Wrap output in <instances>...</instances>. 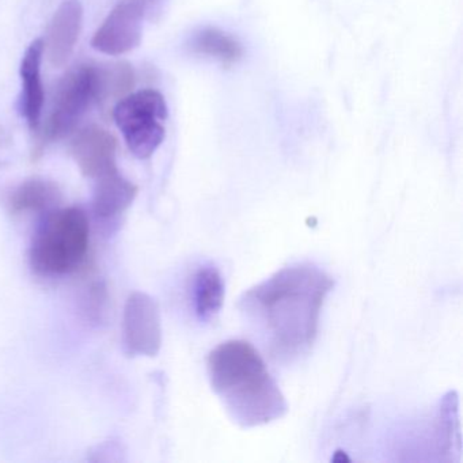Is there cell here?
<instances>
[{
    "label": "cell",
    "mask_w": 463,
    "mask_h": 463,
    "mask_svg": "<svg viewBox=\"0 0 463 463\" xmlns=\"http://www.w3.org/2000/svg\"><path fill=\"white\" fill-rule=\"evenodd\" d=\"M211 387L232 421L260 427L286 416L288 403L253 344L229 340L207 357Z\"/></svg>",
    "instance_id": "obj_2"
},
{
    "label": "cell",
    "mask_w": 463,
    "mask_h": 463,
    "mask_svg": "<svg viewBox=\"0 0 463 463\" xmlns=\"http://www.w3.org/2000/svg\"><path fill=\"white\" fill-rule=\"evenodd\" d=\"M333 287L335 280L321 268L298 262L243 292L240 308L273 359L294 362L313 348Z\"/></svg>",
    "instance_id": "obj_1"
},
{
    "label": "cell",
    "mask_w": 463,
    "mask_h": 463,
    "mask_svg": "<svg viewBox=\"0 0 463 463\" xmlns=\"http://www.w3.org/2000/svg\"><path fill=\"white\" fill-rule=\"evenodd\" d=\"M124 344L131 356L156 357L162 346V319L151 295L135 291L124 307Z\"/></svg>",
    "instance_id": "obj_6"
},
{
    "label": "cell",
    "mask_w": 463,
    "mask_h": 463,
    "mask_svg": "<svg viewBox=\"0 0 463 463\" xmlns=\"http://www.w3.org/2000/svg\"><path fill=\"white\" fill-rule=\"evenodd\" d=\"M143 5L128 0L118 5L91 40V47L105 55L118 56L135 50L142 40Z\"/></svg>",
    "instance_id": "obj_7"
},
{
    "label": "cell",
    "mask_w": 463,
    "mask_h": 463,
    "mask_svg": "<svg viewBox=\"0 0 463 463\" xmlns=\"http://www.w3.org/2000/svg\"><path fill=\"white\" fill-rule=\"evenodd\" d=\"M137 194L139 188L124 178L118 170L107 173L97 178L93 197L94 213L102 219L113 218L131 207Z\"/></svg>",
    "instance_id": "obj_11"
},
{
    "label": "cell",
    "mask_w": 463,
    "mask_h": 463,
    "mask_svg": "<svg viewBox=\"0 0 463 463\" xmlns=\"http://www.w3.org/2000/svg\"><path fill=\"white\" fill-rule=\"evenodd\" d=\"M112 116L123 132L129 151L137 158H150L164 142L162 123L167 118V105L158 91L128 94L116 104Z\"/></svg>",
    "instance_id": "obj_4"
},
{
    "label": "cell",
    "mask_w": 463,
    "mask_h": 463,
    "mask_svg": "<svg viewBox=\"0 0 463 463\" xmlns=\"http://www.w3.org/2000/svg\"><path fill=\"white\" fill-rule=\"evenodd\" d=\"M82 23L83 7L80 0H63L53 14L44 43V52L53 67H63L71 58Z\"/></svg>",
    "instance_id": "obj_9"
},
{
    "label": "cell",
    "mask_w": 463,
    "mask_h": 463,
    "mask_svg": "<svg viewBox=\"0 0 463 463\" xmlns=\"http://www.w3.org/2000/svg\"><path fill=\"white\" fill-rule=\"evenodd\" d=\"M90 223L78 207L51 211L34 235L31 265L44 276H61L78 269L89 250Z\"/></svg>",
    "instance_id": "obj_3"
},
{
    "label": "cell",
    "mask_w": 463,
    "mask_h": 463,
    "mask_svg": "<svg viewBox=\"0 0 463 463\" xmlns=\"http://www.w3.org/2000/svg\"><path fill=\"white\" fill-rule=\"evenodd\" d=\"M93 99V66H80L69 72L56 90L52 112L43 132L42 147L74 131Z\"/></svg>",
    "instance_id": "obj_5"
},
{
    "label": "cell",
    "mask_w": 463,
    "mask_h": 463,
    "mask_svg": "<svg viewBox=\"0 0 463 463\" xmlns=\"http://www.w3.org/2000/svg\"><path fill=\"white\" fill-rule=\"evenodd\" d=\"M194 50L202 55L218 59L223 64H234L242 58L240 43L219 29H205L197 36Z\"/></svg>",
    "instance_id": "obj_15"
},
{
    "label": "cell",
    "mask_w": 463,
    "mask_h": 463,
    "mask_svg": "<svg viewBox=\"0 0 463 463\" xmlns=\"http://www.w3.org/2000/svg\"><path fill=\"white\" fill-rule=\"evenodd\" d=\"M93 69L94 99L104 112H113L116 104L134 89V70L126 61L102 64Z\"/></svg>",
    "instance_id": "obj_12"
},
{
    "label": "cell",
    "mask_w": 463,
    "mask_h": 463,
    "mask_svg": "<svg viewBox=\"0 0 463 463\" xmlns=\"http://www.w3.org/2000/svg\"><path fill=\"white\" fill-rule=\"evenodd\" d=\"M44 55V42L34 40L21 63L23 78V112L32 131L40 126L43 107H44V89L42 83V61Z\"/></svg>",
    "instance_id": "obj_10"
},
{
    "label": "cell",
    "mask_w": 463,
    "mask_h": 463,
    "mask_svg": "<svg viewBox=\"0 0 463 463\" xmlns=\"http://www.w3.org/2000/svg\"><path fill=\"white\" fill-rule=\"evenodd\" d=\"M192 300L200 322H211L221 313L224 302V283L215 265H204L194 273Z\"/></svg>",
    "instance_id": "obj_13"
},
{
    "label": "cell",
    "mask_w": 463,
    "mask_h": 463,
    "mask_svg": "<svg viewBox=\"0 0 463 463\" xmlns=\"http://www.w3.org/2000/svg\"><path fill=\"white\" fill-rule=\"evenodd\" d=\"M61 200V189L55 183L44 178H31L13 192L10 197V211L14 215L26 213H51Z\"/></svg>",
    "instance_id": "obj_14"
},
{
    "label": "cell",
    "mask_w": 463,
    "mask_h": 463,
    "mask_svg": "<svg viewBox=\"0 0 463 463\" xmlns=\"http://www.w3.org/2000/svg\"><path fill=\"white\" fill-rule=\"evenodd\" d=\"M116 153L118 140L101 127L90 126L82 129L71 143V156L80 172L94 180L118 170Z\"/></svg>",
    "instance_id": "obj_8"
}]
</instances>
